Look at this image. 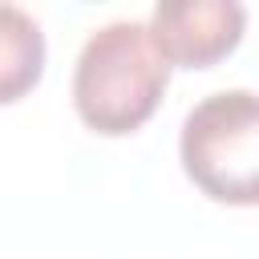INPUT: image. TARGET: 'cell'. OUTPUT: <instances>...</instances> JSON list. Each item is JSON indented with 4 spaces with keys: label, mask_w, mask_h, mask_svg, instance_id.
<instances>
[{
    "label": "cell",
    "mask_w": 259,
    "mask_h": 259,
    "mask_svg": "<svg viewBox=\"0 0 259 259\" xmlns=\"http://www.w3.org/2000/svg\"><path fill=\"white\" fill-rule=\"evenodd\" d=\"M45 69V36L32 16H24L16 4L0 8V73H4V101H16L28 85L40 81Z\"/></svg>",
    "instance_id": "obj_4"
},
{
    "label": "cell",
    "mask_w": 259,
    "mask_h": 259,
    "mask_svg": "<svg viewBox=\"0 0 259 259\" xmlns=\"http://www.w3.org/2000/svg\"><path fill=\"white\" fill-rule=\"evenodd\" d=\"M170 81V61L154 45L150 24L113 20L89 32L73 69V105L77 117L105 134L121 138L150 121Z\"/></svg>",
    "instance_id": "obj_1"
},
{
    "label": "cell",
    "mask_w": 259,
    "mask_h": 259,
    "mask_svg": "<svg viewBox=\"0 0 259 259\" xmlns=\"http://www.w3.org/2000/svg\"><path fill=\"white\" fill-rule=\"evenodd\" d=\"M247 28V8L239 0H162L150 12L154 45L170 65L206 69L223 61Z\"/></svg>",
    "instance_id": "obj_3"
},
{
    "label": "cell",
    "mask_w": 259,
    "mask_h": 259,
    "mask_svg": "<svg viewBox=\"0 0 259 259\" xmlns=\"http://www.w3.org/2000/svg\"><path fill=\"white\" fill-rule=\"evenodd\" d=\"M186 178L214 202H259V93L223 89L202 97L178 138Z\"/></svg>",
    "instance_id": "obj_2"
}]
</instances>
